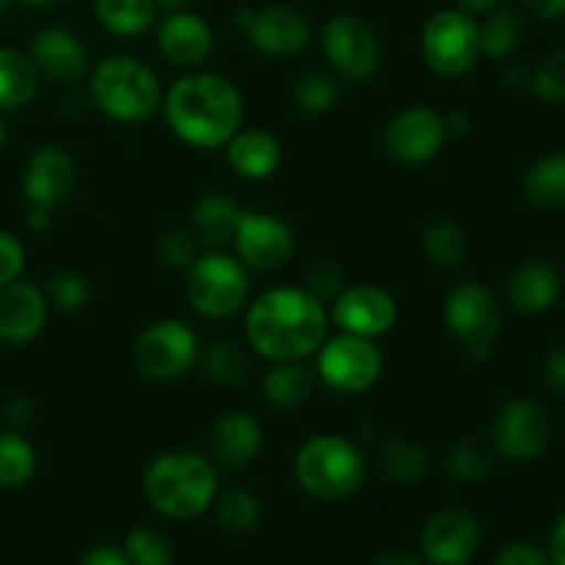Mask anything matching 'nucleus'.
Masks as SVG:
<instances>
[{
  "mask_svg": "<svg viewBox=\"0 0 565 565\" xmlns=\"http://www.w3.org/2000/svg\"><path fill=\"white\" fill-rule=\"evenodd\" d=\"M329 337L326 307L307 287H274L246 312V340L268 362H303Z\"/></svg>",
  "mask_w": 565,
  "mask_h": 565,
  "instance_id": "1",
  "label": "nucleus"
},
{
  "mask_svg": "<svg viewBox=\"0 0 565 565\" xmlns=\"http://www.w3.org/2000/svg\"><path fill=\"white\" fill-rule=\"evenodd\" d=\"M171 132L193 149H221L243 125V97L235 83L215 72L182 75L163 97Z\"/></svg>",
  "mask_w": 565,
  "mask_h": 565,
  "instance_id": "2",
  "label": "nucleus"
},
{
  "mask_svg": "<svg viewBox=\"0 0 565 565\" xmlns=\"http://www.w3.org/2000/svg\"><path fill=\"white\" fill-rule=\"evenodd\" d=\"M143 494L166 519H196L218 497V472L207 456L171 450L154 458L143 472Z\"/></svg>",
  "mask_w": 565,
  "mask_h": 565,
  "instance_id": "3",
  "label": "nucleus"
},
{
  "mask_svg": "<svg viewBox=\"0 0 565 565\" xmlns=\"http://www.w3.org/2000/svg\"><path fill=\"white\" fill-rule=\"evenodd\" d=\"M298 486L309 497L340 502L356 494L367 480V458L356 441L340 434H318L303 441L292 461Z\"/></svg>",
  "mask_w": 565,
  "mask_h": 565,
  "instance_id": "4",
  "label": "nucleus"
},
{
  "mask_svg": "<svg viewBox=\"0 0 565 565\" xmlns=\"http://www.w3.org/2000/svg\"><path fill=\"white\" fill-rule=\"evenodd\" d=\"M88 94L99 114L125 125L147 121L163 105L158 75L136 55L125 53L108 55L94 66Z\"/></svg>",
  "mask_w": 565,
  "mask_h": 565,
  "instance_id": "5",
  "label": "nucleus"
},
{
  "mask_svg": "<svg viewBox=\"0 0 565 565\" xmlns=\"http://www.w3.org/2000/svg\"><path fill=\"white\" fill-rule=\"evenodd\" d=\"M252 292L248 268L230 254L210 252L193 259L188 268L185 296L196 315L207 320H226L241 312Z\"/></svg>",
  "mask_w": 565,
  "mask_h": 565,
  "instance_id": "6",
  "label": "nucleus"
},
{
  "mask_svg": "<svg viewBox=\"0 0 565 565\" xmlns=\"http://www.w3.org/2000/svg\"><path fill=\"white\" fill-rule=\"evenodd\" d=\"M423 58L439 77H461L480 58V25L461 9H441L423 28Z\"/></svg>",
  "mask_w": 565,
  "mask_h": 565,
  "instance_id": "7",
  "label": "nucleus"
},
{
  "mask_svg": "<svg viewBox=\"0 0 565 565\" xmlns=\"http://www.w3.org/2000/svg\"><path fill=\"white\" fill-rule=\"evenodd\" d=\"M199 334L185 320H158L138 334L132 345V364L149 381H177L199 362Z\"/></svg>",
  "mask_w": 565,
  "mask_h": 565,
  "instance_id": "8",
  "label": "nucleus"
},
{
  "mask_svg": "<svg viewBox=\"0 0 565 565\" xmlns=\"http://www.w3.org/2000/svg\"><path fill=\"white\" fill-rule=\"evenodd\" d=\"M315 356H318L315 373H318L320 384L340 395H362V392L373 390L384 370V356H381L375 340L342 334V331L337 337H326Z\"/></svg>",
  "mask_w": 565,
  "mask_h": 565,
  "instance_id": "9",
  "label": "nucleus"
},
{
  "mask_svg": "<svg viewBox=\"0 0 565 565\" xmlns=\"http://www.w3.org/2000/svg\"><path fill=\"white\" fill-rule=\"evenodd\" d=\"M445 326L458 342L469 348L472 356H491L502 326V312L494 292L478 281L456 285L445 298Z\"/></svg>",
  "mask_w": 565,
  "mask_h": 565,
  "instance_id": "10",
  "label": "nucleus"
},
{
  "mask_svg": "<svg viewBox=\"0 0 565 565\" xmlns=\"http://www.w3.org/2000/svg\"><path fill=\"white\" fill-rule=\"evenodd\" d=\"M450 138L447 116L428 105H412L384 127V152L401 166H423L445 149Z\"/></svg>",
  "mask_w": 565,
  "mask_h": 565,
  "instance_id": "11",
  "label": "nucleus"
},
{
  "mask_svg": "<svg viewBox=\"0 0 565 565\" xmlns=\"http://www.w3.org/2000/svg\"><path fill=\"white\" fill-rule=\"evenodd\" d=\"M552 436L550 417L535 401H511L491 423V450L513 463L535 461Z\"/></svg>",
  "mask_w": 565,
  "mask_h": 565,
  "instance_id": "12",
  "label": "nucleus"
},
{
  "mask_svg": "<svg viewBox=\"0 0 565 565\" xmlns=\"http://www.w3.org/2000/svg\"><path fill=\"white\" fill-rule=\"evenodd\" d=\"M320 44L331 70L348 81H364L381 64V44L373 28L353 14H334L323 25Z\"/></svg>",
  "mask_w": 565,
  "mask_h": 565,
  "instance_id": "13",
  "label": "nucleus"
},
{
  "mask_svg": "<svg viewBox=\"0 0 565 565\" xmlns=\"http://www.w3.org/2000/svg\"><path fill=\"white\" fill-rule=\"evenodd\" d=\"M235 254L246 268L252 270H276L296 252L292 230L281 218L257 210H243L237 221Z\"/></svg>",
  "mask_w": 565,
  "mask_h": 565,
  "instance_id": "14",
  "label": "nucleus"
},
{
  "mask_svg": "<svg viewBox=\"0 0 565 565\" xmlns=\"http://www.w3.org/2000/svg\"><path fill=\"white\" fill-rule=\"evenodd\" d=\"M331 320L342 334L379 340L397 323V301L384 287L353 285L331 301Z\"/></svg>",
  "mask_w": 565,
  "mask_h": 565,
  "instance_id": "15",
  "label": "nucleus"
},
{
  "mask_svg": "<svg viewBox=\"0 0 565 565\" xmlns=\"http://www.w3.org/2000/svg\"><path fill=\"white\" fill-rule=\"evenodd\" d=\"M480 541H483V533H480L478 519L458 508H447L428 519L419 550L428 565H469L478 555Z\"/></svg>",
  "mask_w": 565,
  "mask_h": 565,
  "instance_id": "16",
  "label": "nucleus"
},
{
  "mask_svg": "<svg viewBox=\"0 0 565 565\" xmlns=\"http://www.w3.org/2000/svg\"><path fill=\"white\" fill-rule=\"evenodd\" d=\"M75 160L61 147H42L28 158L22 171V193L28 210H47L55 213L70 199L75 188Z\"/></svg>",
  "mask_w": 565,
  "mask_h": 565,
  "instance_id": "17",
  "label": "nucleus"
},
{
  "mask_svg": "<svg viewBox=\"0 0 565 565\" xmlns=\"http://www.w3.org/2000/svg\"><path fill=\"white\" fill-rule=\"evenodd\" d=\"M241 22L246 25L252 47L270 58H296L312 39L307 17L287 6H265L252 14H241Z\"/></svg>",
  "mask_w": 565,
  "mask_h": 565,
  "instance_id": "18",
  "label": "nucleus"
},
{
  "mask_svg": "<svg viewBox=\"0 0 565 565\" xmlns=\"http://www.w3.org/2000/svg\"><path fill=\"white\" fill-rule=\"evenodd\" d=\"M50 301L44 290L28 281H11L0 287V340L9 345H25L42 334L47 323Z\"/></svg>",
  "mask_w": 565,
  "mask_h": 565,
  "instance_id": "19",
  "label": "nucleus"
},
{
  "mask_svg": "<svg viewBox=\"0 0 565 565\" xmlns=\"http://www.w3.org/2000/svg\"><path fill=\"white\" fill-rule=\"evenodd\" d=\"M158 47L166 61L177 66H202L215 47L213 28L193 11H169L158 25Z\"/></svg>",
  "mask_w": 565,
  "mask_h": 565,
  "instance_id": "20",
  "label": "nucleus"
},
{
  "mask_svg": "<svg viewBox=\"0 0 565 565\" xmlns=\"http://www.w3.org/2000/svg\"><path fill=\"white\" fill-rule=\"evenodd\" d=\"M263 425L246 412H230L213 425L207 439V458L215 467H248L263 450Z\"/></svg>",
  "mask_w": 565,
  "mask_h": 565,
  "instance_id": "21",
  "label": "nucleus"
},
{
  "mask_svg": "<svg viewBox=\"0 0 565 565\" xmlns=\"http://www.w3.org/2000/svg\"><path fill=\"white\" fill-rule=\"evenodd\" d=\"M28 58L33 61L42 75L53 81L75 83L88 72V53L81 39L66 28H44L31 39V53Z\"/></svg>",
  "mask_w": 565,
  "mask_h": 565,
  "instance_id": "22",
  "label": "nucleus"
},
{
  "mask_svg": "<svg viewBox=\"0 0 565 565\" xmlns=\"http://www.w3.org/2000/svg\"><path fill=\"white\" fill-rule=\"evenodd\" d=\"M505 296L516 312L541 315L561 296V276H557L555 265L544 263V259H530L508 276Z\"/></svg>",
  "mask_w": 565,
  "mask_h": 565,
  "instance_id": "23",
  "label": "nucleus"
},
{
  "mask_svg": "<svg viewBox=\"0 0 565 565\" xmlns=\"http://www.w3.org/2000/svg\"><path fill=\"white\" fill-rule=\"evenodd\" d=\"M224 149L226 163L243 180H268L281 163V143L268 130H237Z\"/></svg>",
  "mask_w": 565,
  "mask_h": 565,
  "instance_id": "24",
  "label": "nucleus"
},
{
  "mask_svg": "<svg viewBox=\"0 0 565 565\" xmlns=\"http://www.w3.org/2000/svg\"><path fill=\"white\" fill-rule=\"evenodd\" d=\"M318 373L303 362H276L263 379V397L268 406L292 412L318 392Z\"/></svg>",
  "mask_w": 565,
  "mask_h": 565,
  "instance_id": "25",
  "label": "nucleus"
},
{
  "mask_svg": "<svg viewBox=\"0 0 565 565\" xmlns=\"http://www.w3.org/2000/svg\"><path fill=\"white\" fill-rule=\"evenodd\" d=\"M241 213V204L226 196V193H207L193 207L191 235L204 246H224L235 237Z\"/></svg>",
  "mask_w": 565,
  "mask_h": 565,
  "instance_id": "26",
  "label": "nucleus"
},
{
  "mask_svg": "<svg viewBox=\"0 0 565 565\" xmlns=\"http://www.w3.org/2000/svg\"><path fill=\"white\" fill-rule=\"evenodd\" d=\"M39 70L25 53L0 47V110H20L36 99Z\"/></svg>",
  "mask_w": 565,
  "mask_h": 565,
  "instance_id": "27",
  "label": "nucleus"
},
{
  "mask_svg": "<svg viewBox=\"0 0 565 565\" xmlns=\"http://www.w3.org/2000/svg\"><path fill=\"white\" fill-rule=\"evenodd\" d=\"M524 196L541 210H565V154H546L524 174Z\"/></svg>",
  "mask_w": 565,
  "mask_h": 565,
  "instance_id": "28",
  "label": "nucleus"
},
{
  "mask_svg": "<svg viewBox=\"0 0 565 565\" xmlns=\"http://www.w3.org/2000/svg\"><path fill=\"white\" fill-rule=\"evenodd\" d=\"M154 0H94V17L114 36H141L154 22Z\"/></svg>",
  "mask_w": 565,
  "mask_h": 565,
  "instance_id": "29",
  "label": "nucleus"
},
{
  "mask_svg": "<svg viewBox=\"0 0 565 565\" xmlns=\"http://www.w3.org/2000/svg\"><path fill=\"white\" fill-rule=\"evenodd\" d=\"M379 472L384 475L390 483L397 486H414L428 475V452L408 439H390L375 456Z\"/></svg>",
  "mask_w": 565,
  "mask_h": 565,
  "instance_id": "30",
  "label": "nucleus"
},
{
  "mask_svg": "<svg viewBox=\"0 0 565 565\" xmlns=\"http://www.w3.org/2000/svg\"><path fill=\"white\" fill-rule=\"evenodd\" d=\"M36 475V450L20 430L0 434V486L20 489Z\"/></svg>",
  "mask_w": 565,
  "mask_h": 565,
  "instance_id": "31",
  "label": "nucleus"
},
{
  "mask_svg": "<svg viewBox=\"0 0 565 565\" xmlns=\"http://www.w3.org/2000/svg\"><path fill=\"white\" fill-rule=\"evenodd\" d=\"M423 248H425V257L441 270H456L467 263V254H469V241H467V232L461 230L458 224H434L425 230L423 235Z\"/></svg>",
  "mask_w": 565,
  "mask_h": 565,
  "instance_id": "32",
  "label": "nucleus"
},
{
  "mask_svg": "<svg viewBox=\"0 0 565 565\" xmlns=\"http://www.w3.org/2000/svg\"><path fill=\"white\" fill-rule=\"evenodd\" d=\"M524 39V20L513 9L491 11L480 28V53L489 58H508Z\"/></svg>",
  "mask_w": 565,
  "mask_h": 565,
  "instance_id": "33",
  "label": "nucleus"
},
{
  "mask_svg": "<svg viewBox=\"0 0 565 565\" xmlns=\"http://www.w3.org/2000/svg\"><path fill=\"white\" fill-rule=\"evenodd\" d=\"M445 467L458 483H483L494 472V450L475 439H461L447 450Z\"/></svg>",
  "mask_w": 565,
  "mask_h": 565,
  "instance_id": "34",
  "label": "nucleus"
},
{
  "mask_svg": "<svg viewBox=\"0 0 565 565\" xmlns=\"http://www.w3.org/2000/svg\"><path fill=\"white\" fill-rule=\"evenodd\" d=\"M215 508H218V522L224 524V530L235 535L252 533L259 524V516H263V505L246 489H230L218 494L215 497Z\"/></svg>",
  "mask_w": 565,
  "mask_h": 565,
  "instance_id": "35",
  "label": "nucleus"
},
{
  "mask_svg": "<svg viewBox=\"0 0 565 565\" xmlns=\"http://www.w3.org/2000/svg\"><path fill=\"white\" fill-rule=\"evenodd\" d=\"M199 359H202L207 379L215 384H237L248 370L246 353L230 340H213L199 353Z\"/></svg>",
  "mask_w": 565,
  "mask_h": 565,
  "instance_id": "36",
  "label": "nucleus"
},
{
  "mask_svg": "<svg viewBox=\"0 0 565 565\" xmlns=\"http://www.w3.org/2000/svg\"><path fill=\"white\" fill-rule=\"evenodd\" d=\"M340 99V83L326 72H307L292 86V103L303 110V114H326Z\"/></svg>",
  "mask_w": 565,
  "mask_h": 565,
  "instance_id": "37",
  "label": "nucleus"
},
{
  "mask_svg": "<svg viewBox=\"0 0 565 565\" xmlns=\"http://www.w3.org/2000/svg\"><path fill=\"white\" fill-rule=\"evenodd\" d=\"M121 550H125L130 565H171V561H174V550H171L169 541L147 527L127 533Z\"/></svg>",
  "mask_w": 565,
  "mask_h": 565,
  "instance_id": "38",
  "label": "nucleus"
},
{
  "mask_svg": "<svg viewBox=\"0 0 565 565\" xmlns=\"http://www.w3.org/2000/svg\"><path fill=\"white\" fill-rule=\"evenodd\" d=\"M47 301L53 307H58L61 312H77L88 303V281L83 274H75V270H64V274H55L53 279L47 281V290H44Z\"/></svg>",
  "mask_w": 565,
  "mask_h": 565,
  "instance_id": "39",
  "label": "nucleus"
},
{
  "mask_svg": "<svg viewBox=\"0 0 565 565\" xmlns=\"http://www.w3.org/2000/svg\"><path fill=\"white\" fill-rule=\"evenodd\" d=\"M533 92L539 94L544 103L561 105L565 103V50L546 55L533 72Z\"/></svg>",
  "mask_w": 565,
  "mask_h": 565,
  "instance_id": "40",
  "label": "nucleus"
},
{
  "mask_svg": "<svg viewBox=\"0 0 565 565\" xmlns=\"http://www.w3.org/2000/svg\"><path fill=\"white\" fill-rule=\"evenodd\" d=\"M196 237L185 230H171L160 237L158 259L169 270H188L196 259Z\"/></svg>",
  "mask_w": 565,
  "mask_h": 565,
  "instance_id": "41",
  "label": "nucleus"
},
{
  "mask_svg": "<svg viewBox=\"0 0 565 565\" xmlns=\"http://www.w3.org/2000/svg\"><path fill=\"white\" fill-rule=\"evenodd\" d=\"M25 270V246L11 232H0V287L22 279Z\"/></svg>",
  "mask_w": 565,
  "mask_h": 565,
  "instance_id": "42",
  "label": "nucleus"
},
{
  "mask_svg": "<svg viewBox=\"0 0 565 565\" xmlns=\"http://www.w3.org/2000/svg\"><path fill=\"white\" fill-rule=\"evenodd\" d=\"M307 290L312 292V296L318 298L320 303L334 301V298L340 296L342 290H345V287H342V270L337 268V265H331V263L318 265V268L309 274Z\"/></svg>",
  "mask_w": 565,
  "mask_h": 565,
  "instance_id": "43",
  "label": "nucleus"
},
{
  "mask_svg": "<svg viewBox=\"0 0 565 565\" xmlns=\"http://www.w3.org/2000/svg\"><path fill=\"white\" fill-rule=\"evenodd\" d=\"M494 565H555V563H552V557L546 555L544 550H539V546L516 541V544H508L505 550L497 552Z\"/></svg>",
  "mask_w": 565,
  "mask_h": 565,
  "instance_id": "44",
  "label": "nucleus"
},
{
  "mask_svg": "<svg viewBox=\"0 0 565 565\" xmlns=\"http://www.w3.org/2000/svg\"><path fill=\"white\" fill-rule=\"evenodd\" d=\"M544 381L557 397H565V345L555 348L546 359V367H544Z\"/></svg>",
  "mask_w": 565,
  "mask_h": 565,
  "instance_id": "45",
  "label": "nucleus"
},
{
  "mask_svg": "<svg viewBox=\"0 0 565 565\" xmlns=\"http://www.w3.org/2000/svg\"><path fill=\"white\" fill-rule=\"evenodd\" d=\"M81 565H130V561H127L125 550H119V546H97V550L83 557Z\"/></svg>",
  "mask_w": 565,
  "mask_h": 565,
  "instance_id": "46",
  "label": "nucleus"
},
{
  "mask_svg": "<svg viewBox=\"0 0 565 565\" xmlns=\"http://www.w3.org/2000/svg\"><path fill=\"white\" fill-rule=\"evenodd\" d=\"M524 6L535 20L552 22L565 17V0H524Z\"/></svg>",
  "mask_w": 565,
  "mask_h": 565,
  "instance_id": "47",
  "label": "nucleus"
},
{
  "mask_svg": "<svg viewBox=\"0 0 565 565\" xmlns=\"http://www.w3.org/2000/svg\"><path fill=\"white\" fill-rule=\"evenodd\" d=\"M6 417H9L11 425L22 428V425H28L33 419V403L28 401V397H14V401H9V406H6Z\"/></svg>",
  "mask_w": 565,
  "mask_h": 565,
  "instance_id": "48",
  "label": "nucleus"
},
{
  "mask_svg": "<svg viewBox=\"0 0 565 565\" xmlns=\"http://www.w3.org/2000/svg\"><path fill=\"white\" fill-rule=\"evenodd\" d=\"M370 565H425V561H419V557L408 550H384L373 557Z\"/></svg>",
  "mask_w": 565,
  "mask_h": 565,
  "instance_id": "49",
  "label": "nucleus"
},
{
  "mask_svg": "<svg viewBox=\"0 0 565 565\" xmlns=\"http://www.w3.org/2000/svg\"><path fill=\"white\" fill-rule=\"evenodd\" d=\"M550 557L555 565H565V511L561 513V519H557L555 530H552Z\"/></svg>",
  "mask_w": 565,
  "mask_h": 565,
  "instance_id": "50",
  "label": "nucleus"
},
{
  "mask_svg": "<svg viewBox=\"0 0 565 565\" xmlns=\"http://www.w3.org/2000/svg\"><path fill=\"white\" fill-rule=\"evenodd\" d=\"M500 0H456V6L467 14H480V11H491Z\"/></svg>",
  "mask_w": 565,
  "mask_h": 565,
  "instance_id": "51",
  "label": "nucleus"
},
{
  "mask_svg": "<svg viewBox=\"0 0 565 565\" xmlns=\"http://www.w3.org/2000/svg\"><path fill=\"white\" fill-rule=\"evenodd\" d=\"M188 3H191V0H154V6L166 11H182Z\"/></svg>",
  "mask_w": 565,
  "mask_h": 565,
  "instance_id": "52",
  "label": "nucleus"
},
{
  "mask_svg": "<svg viewBox=\"0 0 565 565\" xmlns=\"http://www.w3.org/2000/svg\"><path fill=\"white\" fill-rule=\"evenodd\" d=\"M22 3L33 6V9H44V6H53V3H58V0H22Z\"/></svg>",
  "mask_w": 565,
  "mask_h": 565,
  "instance_id": "53",
  "label": "nucleus"
},
{
  "mask_svg": "<svg viewBox=\"0 0 565 565\" xmlns=\"http://www.w3.org/2000/svg\"><path fill=\"white\" fill-rule=\"evenodd\" d=\"M6 143V121H3V110H0V149Z\"/></svg>",
  "mask_w": 565,
  "mask_h": 565,
  "instance_id": "54",
  "label": "nucleus"
},
{
  "mask_svg": "<svg viewBox=\"0 0 565 565\" xmlns=\"http://www.w3.org/2000/svg\"><path fill=\"white\" fill-rule=\"evenodd\" d=\"M11 3H14V0H0V14H6V11L11 9Z\"/></svg>",
  "mask_w": 565,
  "mask_h": 565,
  "instance_id": "55",
  "label": "nucleus"
}]
</instances>
